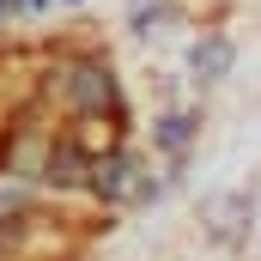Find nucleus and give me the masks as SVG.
<instances>
[{
    "instance_id": "f257e3e1",
    "label": "nucleus",
    "mask_w": 261,
    "mask_h": 261,
    "mask_svg": "<svg viewBox=\"0 0 261 261\" xmlns=\"http://www.w3.org/2000/svg\"><path fill=\"white\" fill-rule=\"evenodd\" d=\"M49 97L67 110V122H79V116H122V91H116V73L110 61H97V55H73L49 73Z\"/></svg>"
},
{
    "instance_id": "f03ea898",
    "label": "nucleus",
    "mask_w": 261,
    "mask_h": 261,
    "mask_svg": "<svg viewBox=\"0 0 261 261\" xmlns=\"http://www.w3.org/2000/svg\"><path fill=\"white\" fill-rule=\"evenodd\" d=\"M225 61H231V49H225V43L195 49V73H200V79H219V73H225Z\"/></svg>"
},
{
    "instance_id": "7ed1b4c3",
    "label": "nucleus",
    "mask_w": 261,
    "mask_h": 261,
    "mask_svg": "<svg viewBox=\"0 0 261 261\" xmlns=\"http://www.w3.org/2000/svg\"><path fill=\"white\" fill-rule=\"evenodd\" d=\"M18 97H24V91H18V85L6 79V61H0V134H12L6 122H12V110H18Z\"/></svg>"
},
{
    "instance_id": "20e7f679",
    "label": "nucleus",
    "mask_w": 261,
    "mask_h": 261,
    "mask_svg": "<svg viewBox=\"0 0 261 261\" xmlns=\"http://www.w3.org/2000/svg\"><path fill=\"white\" fill-rule=\"evenodd\" d=\"M158 146H170V152H182V146H189V116H170V122L158 128Z\"/></svg>"
},
{
    "instance_id": "39448f33",
    "label": "nucleus",
    "mask_w": 261,
    "mask_h": 261,
    "mask_svg": "<svg viewBox=\"0 0 261 261\" xmlns=\"http://www.w3.org/2000/svg\"><path fill=\"white\" fill-rule=\"evenodd\" d=\"M18 6H24V12H37V6H49V0H0V18H6V12H18Z\"/></svg>"
}]
</instances>
